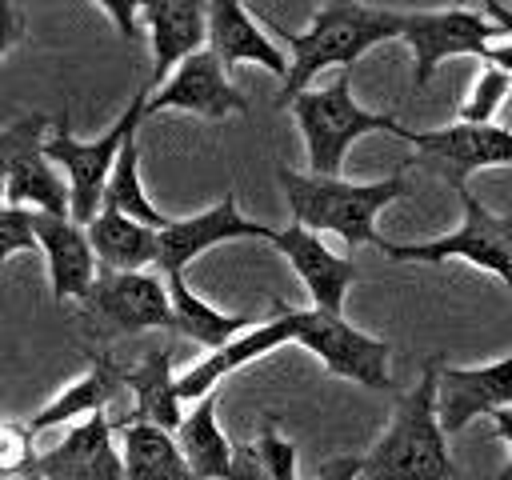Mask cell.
Returning a JSON list of instances; mask_svg holds the SVG:
<instances>
[{
    "label": "cell",
    "instance_id": "cell-1",
    "mask_svg": "<svg viewBox=\"0 0 512 480\" xmlns=\"http://www.w3.org/2000/svg\"><path fill=\"white\" fill-rule=\"evenodd\" d=\"M256 20H264L272 32H280V40L292 52V76H288V84L280 92V108L296 104L308 92L316 72H324L332 64H340L348 72V64H356L372 44L404 36V12L372 8V4H344V0L320 4L312 24H308V32H288V28L272 24L260 12H256Z\"/></svg>",
    "mask_w": 512,
    "mask_h": 480
},
{
    "label": "cell",
    "instance_id": "cell-2",
    "mask_svg": "<svg viewBox=\"0 0 512 480\" xmlns=\"http://www.w3.org/2000/svg\"><path fill=\"white\" fill-rule=\"evenodd\" d=\"M440 360L424 364L420 384L396 404L388 432L364 456V480H456L448 432L436 408Z\"/></svg>",
    "mask_w": 512,
    "mask_h": 480
},
{
    "label": "cell",
    "instance_id": "cell-3",
    "mask_svg": "<svg viewBox=\"0 0 512 480\" xmlns=\"http://www.w3.org/2000/svg\"><path fill=\"white\" fill-rule=\"evenodd\" d=\"M280 188L288 192V208H292V224L308 228V232H336L348 248L356 244H376L384 248L388 240L376 232V216L384 204L408 196V180L404 168L372 180V184H348V180H324V176H304L292 168H276Z\"/></svg>",
    "mask_w": 512,
    "mask_h": 480
},
{
    "label": "cell",
    "instance_id": "cell-4",
    "mask_svg": "<svg viewBox=\"0 0 512 480\" xmlns=\"http://www.w3.org/2000/svg\"><path fill=\"white\" fill-rule=\"evenodd\" d=\"M292 116L300 124V136L308 144V164H312V176H324V180H340V164H344V152L352 148V140H360L364 132H392L400 140H408L412 128H400L396 116H384V112H364L356 100H352V76L340 72L328 88L320 92H304L296 104H292Z\"/></svg>",
    "mask_w": 512,
    "mask_h": 480
},
{
    "label": "cell",
    "instance_id": "cell-5",
    "mask_svg": "<svg viewBox=\"0 0 512 480\" xmlns=\"http://www.w3.org/2000/svg\"><path fill=\"white\" fill-rule=\"evenodd\" d=\"M148 96L152 88L144 84L132 104L124 108V116L96 140H76L68 132V116H56L52 128H48V140H44V156L52 164H64L68 172V188H72V220L76 224H92L104 208V192H108V180H112V168L120 160V148L128 136H136V124L140 116H148Z\"/></svg>",
    "mask_w": 512,
    "mask_h": 480
},
{
    "label": "cell",
    "instance_id": "cell-6",
    "mask_svg": "<svg viewBox=\"0 0 512 480\" xmlns=\"http://www.w3.org/2000/svg\"><path fill=\"white\" fill-rule=\"evenodd\" d=\"M52 120L48 116H20L0 132V160H4V204L32 208L48 216H72V188L56 176L52 160L44 156Z\"/></svg>",
    "mask_w": 512,
    "mask_h": 480
},
{
    "label": "cell",
    "instance_id": "cell-7",
    "mask_svg": "<svg viewBox=\"0 0 512 480\" xmlns=\"http://www.w3.org/2000/svg\"><path fill=\"white\" fill-rule=\"evenodd\" d=\"M456 192L464 204V224L452 236H436L424 244H384L380 252L392 260H424V264H440V260L460 256L476 268H488L504 284H512V220L488 212L476 200V192H468V184Z\"/></svg>",
    "mask_w": 512,
    "mask_h": 480
},
{
    "label": "cell",
    "instance_id": "cell-8",
    "mask_svg": "<svg viewBox=\"0 0 512 480\" xmlns=\"http://www.w3.org/2000/svg\"><path fill=\"white\" fill-rule=\"evenodd\" d=\"M284 312L292 320L296 344L316 352L332 376H348L372 392L388 388V344L384 340H376V336L352 328L344 316H332L320 308H288L284 304Z\"/></svg>",
    "mask_w": 512,
    "mask_h": 480
},
{
    "label": "cell",
    "instance_id": "cell-9",
    "mask_svg": "<svg viewBox=\"0 0 512 480\" xmlns=\"http://www.w3.org/2000/svg\"><path fill=\"white\" fill-rule=\"evenodd\" d=\"M504 36L484 8H444V12H404V40L416 56V88L432 80V72L448 56H488V48Z\"/></svg>",
    "mask_w": 512,
    "mask_h": 480
},
{
    "label": "cell",
    "instance_id": "cell-10",
    "mask_svg": "<svg viewBox=\"0 0 512 480\" xmlns=\"http://www.w3.org/2000/svg\"><path fill=\"white\" fill-rule=\"evenodd\" d=\"M112 432H116V420L96 412L72 432H64L60 444H52L48 452H36L24 476L32 480H128L124 452L112 444Z\"/></svg>",
    "mask_w": 512,
    "mask_h": 480
},
{
    "label": "cell",
    "instance_id": "cell-11",
    "mask_svg": "<svg viewBox=\"0 0 512 480\" xmlns=\"http://www.w3.org/2000/svg\"><path fill=\"white\" fill-rule=\"evenodd\" d=\"M88 308L124 328V332H148V328H164L176 332V308H172V292H168V276L156 272H112L100 268L96 288L88 296Z\"/></svg>",
    "mask_w": 512,
    "mask_h": 480
},
{
    "label": "cell",
    "instance_id": "cell-12",
    "mask_svg": "<svg viewBox=\"0 0 512 480\" xmlns=\"http://www.w3.org/2000/svg\"><path fill=\"white\" fill-rule=\"evenodd\" d=\"M408 144L424 152V160L452 184L464 188L468 172L512 164V128L496 124H452L436 132H408Z\"/></svg>",
    "mask_w": 512,
    "mask_h": 480
},
{
    "label": "cell",
    "instance_id": "cell-13",
    "mask_svg": "<svg viewBox=\"0 0 512 480\" xmlns=\"http://www.w3.org/2000/svg\"><path fill=\"white\" fill-rule=\"evenodd\" d=\"M244 236H260V240H276V228L268 224H256V220H244L240 208H236V196L224 192V200L200 216H188V220H172L164 232H160V252H156V268L160 276H176L184 272V264H192L200 252L216 248V244H228V240H244Z\"/></svg>",
    "mask_w": 512,
    "mask_h": 480
},
{
    "label": "cell",
    "instance_id": "cell-14",
    "mask_svg": "<svg viewBox=\"0 0 512 480\" xmlns=\"http://www.w3.org/2000/svg\"><path fill=\"white\" fill-rule=\"evenodd\" d=\"M140 24L152 40V76L148 88H164L176 68L204 52L208 44V4L200 0H160L140 4Z\"/></svg>",
    "mask_w": 512,
    "mask_h": 480
},
{
    "label": "cell",
    "instance_id": "cell-15",
    "mask_svg": "<svg viewBox=\"0 0 512 480\" xmlns=\"http://www.w3.org/2000/svg\"><path fill=\"white\" fill-rule=\"evenodd\" d=\"M32 228H36L44 260H48V280H52L56 304H64V300L88 304L96 276H100V260L92 252L88 228L76 224L72 216H48V212H32Z\"/></svg>",
    "mask_w": 512,
    "mask_h": 480
},
{
    "label": "cell",
    "instance_id": "cell-16",
    "mask_svg": "<svg viewBox=\"0 0 512 480\" xmlns=\"http://www.w3.org/2000/svg\"><path fill=\"white\" fill-rule=\"evenodd\" d=\"M436 408L448 436L468 428L476 416H496L500 408H512V356L484 368H440Z\"/></svg>",
    "mask_w": 512,
    "mask_h": 480
},
{
    "label": "cell",
    "instance_id": "cell-17",
    "mask_svg": "<svg viewBox=\"0 0 512 480\" xmlns=\"http://www.w3.org/2000/svg\"><path fill=\"white\" fill-rule=\"evenodd\" d=\"M164 108H180V112H196V116H208V120H220L228 112H244V96L228 84L224 76V64L216 60L212 48L188 56L176 76L156 88V96H148V112H164Z\"/></svg>",
    "mask_w": 512,
    "mask_h": 480
},
{
    "label": "cell",
    "instance_id": "cell-18",
    "mask_svg": "<svg viewBox=\"0 0 512 480\" xmlns=\"http://www.w3.org/2000/svg\"><path fill=\"white\" fill-rule=\"evenodd\" d=\"M272 312H276L272 320L248 328L244 336H236L232 344L208 352L200 364H192L184 376H176V392H180V400H204L208 392H216V388L224 384L228 372H236V368H244L248 360L268 356V352H276L280 344L296 340L292 320H288V312H284V300H272Z\"/></svg>",
    "mask_w": 512,
    "mask_h": 480
},
{
    "label": "cell",
    "instance_id": "cell-19",
    "mask_svg": "<svg viewBox=\"0 0 512 480\" xmlns=\"http://www.w3.org/2000/svg\"><path fill=\"white\" fill-rule=\"evenodd\" d=\"M272 244L288 256V264L296 268V276H300L304 288L312 292V308L340 316L344 296H348V288H352V280H356V264H352V256H336V252H328L324 240H320L316 232L300 228V224L280 228Z\"/></svg>",
    "mask_w": 512,
    "mask_h": 480
},
{
    "label": "cell",
    "instance_id": "cell-20",
    "mask_svg": "<svg viewBox=\"0 0 512 480\" xmlns=\"http://www.w3.org/2000/svg\"><path fill=\"white\" fill-rule=\"evenodd\" d=\"M124 384L132 392V408L128 416L116 420V432L124 424H156L164 432H180L184 412H180V392H176V376H172V336L164 344L144 348L140 364L124 368Z\"/></svg>",
    "mask_w": 512,
    "mask_h": 480
},
{
    "label": "cell",
    "instance_id": "cell-21",
    "mask_svg": "<svg viewBox=\"0 0 512 480\" xmlns=\"http://www.w3.org/2000/svg\"><path fill=\"white\" fill-rule=\"evenodd\" d=\"M208 48L216 52V60H220L224 68H232V64H240V60H256V64H264L272 76H280L284 84H288V76H292L288 56L256 28V20H252L236 0H216V4H208Z\"/></svg>",
    "mask_w": 512,
    "mask_h": 480
},
{
    "label": "cell",
    "instance_id": "cell-22",
    "mask_svg": "<svg viewBox=\"0 0 512 480\" xmlns=\"http://www.w3.org/2000/svg\"><path fill=\"white\" fill-rule=\"evenodd\" d=\"M88 240L100 268L112 272H144L148 264H156L160 252V232L116 208H100V216L88 224Z\"/></svg>",
    "mask_w": 512,
    "mask_h": 480
},
{
    "label": "cell",
    "instance_id": "cell-23",
    "mask_svg": "<svg viewBox=\"0 0 512 480\" xmlns=\"http://www.w3.org/2000/svg\"><path fill=\"white\" fill-rule=\"evenodd\" d=\"M120 388H128V384H124V368H120L112 356H96L92 368H88L80 380H72L52 404H44L24 428L36 436V432H44V428H52V424H64V420H72V416H96V412H104V408L116 400Z\"/></svg>",
    "mask_w": 512,
    "mask_h": 480
},
{
    "label": "cell",
    "instance_id": "cell-24",
    "mask_svg": "<svg viewBox=\"0 0 512 480\" xmlns=\"http://www.w3.org/2000/svg\"><path fill=\"white\" fill-rule=\"evenodd\" d=\"M216 400H220V388L208 392L204 400H196V408L184 416V424L176 432V444L200 480H232L236 444H228V436L216 424Z\"/></svg>",
    "mask_w": 512,
    "mask_h": 480
},
{
    "label": "cell",
    "instance_id": "cell-25",
    "mask_svg": "<svg viewBox=\"0 0 512 480\" xmlns=\"http://www.w3.org/2000/svg\"><path fill=\"white\" fill-rule=\"evenodd\" d=\"M120 440H124L128 480H200L172 432L156 424H124Z\"/></svg>",
    "mask_w": 512,
    "mask_h": 480
},
{
    "label": "cell",
    "instance_id": "cell-26",
    "mask_svg": "<svg viewBox=\"0 0 512 480\" xmlns=\"http://www.w3.org/2000/svg\"><path fill=\"white\" fill-rule=\"evenodd\" d=\"M168 292H172V308H176V332L188 336V340H196V344L208 348V352L232 344V340L244 336L248 324H252V316H228V312L204 304V300L184 284V272L168 276Z\"/></svg>",
    "mask_w": 512,
    "mask_h": 480
},
{
    "label": "cell",
    "instance_id": "cell-27",
    "mask_svg": "<svg viewBox=\"0 0 512 480\" xmlns=\"http://www.w3.org/2000/svg\"><path fill=\"white\" fill-rule=\"evenodd\" d=\"M104 208H116V212H124V216H132V220L156 228V232H164V228L172 224V220L148 200V192H144V184H140V148H136V136H128L124 148H120V160H116L112 180H108V192H104Z\"/></svg>",
    "mask_w": 512,
    "mask_h": 480
},
{
    "label": "cell",
    "instance_id": "cell-28",
    "mask_svg": "<svg viewBox=\"0 0 512 480\" xmlns=\"http://www.w3.org/2000/svg\"><path fill=\"white\" fill-rule=\"evenodd\" d=\"M508 88H512V76H508V72L484 68L480 80L472 84V96H468L464 108H460V124H492V116H496V108L504 104Z\"/></svg>",
    "mask_w": 512,
    "mask_h": 480
},
{
    "label": "cell",
    "instance_id": "cell-29",
    "mask_svg": "<svg viewBox=\"0 0 512 480\" xmlns=\"http://www.w3.org/2000/svg\"><path fill=\"white\" fill-rule=\"evenodd\" d=\"M16 252H40L36 228H32V208H8L0 212V260Z\"/></svg>",
    "mask_w": 512,
    "mask_h": 480
},
{
    "label": "cell",
    "instance_id": "cell-30",
    "mask_svg": "<svg viewBox=\"0 0 512 480\" xmlns=\"http://www.w3.org/2000/svg\"><path fill=\"white\" fill-rule=\"evenodd\" d=\"M256 448H260V456H264V464H268V472H272L276 480H296V448L276 432L272 420L264 424Z\"/></svg>",
    "mask_w": 512,
    "mask_h": 480
},
{
    "label": "cell",
    "instance_id": "cell-31",
    "mask_svg": "<svg viewBox=\"0 0 512 480\" xmlns=\"http://www.w3.org/2000/svg\"><path fill=\"white\" fill-rule=\"evenodd\" d=\"M232 480H276V476L268 472V464H264L256 444H236V452H232Z\"/></svg>",
    "mask_w": 512,
    "mask_h": 480
},
{
    "label": "cell",
    "instance_id": "cell-32",
    "mask_svg": "<svg viewBox=\"0 0 512 480\" xmlns=\"http://www.w3.org/2000/svg\"><path fill=\"white\" fill-rule=\"evenodd\" d=\"M24 36V20H20V12H16V4H8V0H0V56L16 44Z\"/></svg>",
    "mask_w": 512,
    "mask_h": 480
},
{
    "label": "cell",
    "instance_id": "cell-33",
    "mask_svg": "<svg viewBox=\"0 0 512 480\" xmlns=\"http://www.w3.org/2000/svg\"><path fill=\"white\" fill-rule=\"evenodd\" d=\"M360 472H364V460L360 456H336V460L320 464L316 480H356Z\"/></svg>",
    "mask_w": 512,
    "mask_h": 480
},
{
    "label": "cell",
    "instance_id": "cell-34",
    "mask_svg": "<svg viewBox=\"0 0 512 480\" xmlns=\"http://www.w3.org/2000/svg\"><path fill=\"white\" fill-rule=\"evenodd\" d=\"M492 424H496V436L508 444V464L500 468V480H512V408H500L492 416Z\"/></svg>",
    "mask_w": 512,
    "mask_h": 480
},
{
    "label": "cell",
    "instance_id": "cell-35",
    "mask_svg": "<svg viewBox=\"0 0 512 480\" xmlns=\"http://www.w3.org/2000/svg\"><path fill=\"white\" fill-rule=\"evenodd\" d=\"M104 12H108L116 24H120V36H136V24H140V4H136V8H132V4H128V8H124V4H104Z\"/></svg>",
    "mask_w": 512,
    "mask_h": 480
},
{
    "label": "cell",
    "instance_id": "cell-36",
    "mask_svg": "<svg viewBox=\"0 0 512 480\" xmlns=\"http://www.w3.org/2000/svg\"><path fill=\"white\" fill-rule=\"evenodd\" d=\"M484 64H488V68H500V72H508V76H512V40L492 44V48H488V56H484Z\"/></svg>",
    "mask_w": 512,
    "mask_h": 480
},
{
    "label": "cell",
    "instance_id": "cell-37",
    "mask_svg": "<svg viewBox=\"0 0 512 480\" xmlns=\"http://www.w3.org/2000/svg\"><path fill=\"white\" fill-rule=\"evenodd\" d=\"M484 12L492 16V24L512 40V8H504V4H484Z\"/></svg>",
    "mask_w": 512,
    "mask_h": 480
}]
</instances>
